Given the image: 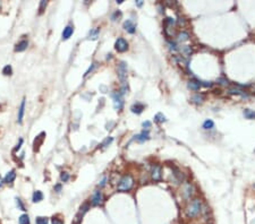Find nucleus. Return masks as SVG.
<instances>
[{"label": "nucleus", "instance_id": "nucleus-44", "mask_svg": "<svg viewBox=\"0 0 255 224\" xmlns=\"http://www.w3.org/2000/svg\"><path fill=\"white\" fill-rule=\"evenodd\" d=\"M74 224H78V222H76V223H74Z\"/></svg>", "mask_w": 255, "mask_h": 224}, {"label": "nucleus", "instance_id": "nucleus-27", "mask_svg": "<svg viewBox=\"0 0 255 224\" xmlns=\"http://www.w3.org/2000/svg\"><path fill=\"white\" fill-rule=\"evenodd\" d=\"M214 127V122L212 121V120H210V119H208V120H205L203 123V128L204 129H212V128Z\"/></svg>", "mask_w": 255, "mask_h": 224}, {"label": "nucleus", "instance_id": "nucleus-38", "mask_svg": "<svg viewBox=\"0 0 255 224\" xmlns=\"http://www.w3.org/2000/svg\"><path fill=\"white\" fill-rule=\"evenodd\" d=\"M150 126H151V122H150V121H145V122H143V127H144V128H145V127L148 128V127H150Z\"/></svg>", "mask_w": 255, "mask_h": 224}, {"label": "nucleus", "instance_id": "nucleus-7", "mask_svg": "<svg viewBox=\"0 0 255 224\" xmlns=\"http://www.w3.org/2000/svg\"><path fill=\"white\" fill-rule=\"evenodd\" d=\"M151 177L154 181H159L162 178V169L160 165H153L152 171H151Z\"/></svg>", "mask_w": 255, "mask_h": 224}, {"label": "nucleus", "instance_id": "nucleus-32", "mask_svg": "<svg viewBox=\"0 0 255 224\" xmlns=\"http://www.w3.org/2000/svg\"><path fill=\"white\" fill-rule=\"evenodd\" d=\"M112 140H113V138H112V137H108L107 139L104 140V142L102 143V146H103V147H107L110 143H112Z\"/></svg>", "mask_w": 255, "mask_h": 224}, {"label": "nucleus", "instance_id": "nucleus-36", "mask_svg": "<svg viewBox=\"0 0 255 224\" xmlns=\"http://www.w3.org/2000/svg\"><path fill=\"white\" fill-rule=\"evenodd\" d=\"M16 200H17V206H18V207H20V209H22V211H25V207H24V205H23V203H22V200H20V199H16Z\"/></svg>", "mask_w": 255, "mask_h": 224}, {"label": "nucleus", "instance_id": "nucleus-28", "mask_svg": "<svg viewBox=\"0 0 255 224\" xmlns=\"http://www.w3.org/2000/svg\"><path fill=\"white\" fill-rule=\"evenodd\" d=\"M49 223V220L46 217H43V216H39L35 219V224H48Z\"/></svg>", "mask_w": 255, "mask_h": 224}, {"label": "nucleus", "instance_id": "nucleus-18", "mask_svg": "<svg viewBox=\"0 0 255 224\" xmlns=\"http://www.w3.org/2000/svg\"><path fill=\"white\" fill-rule=\"evenodd\" d=\"M42 199H43V193H41L40 190H36V191H34V193H33V197H32L33 203H40Z\"/></svg>", "mask_w": 255, "mask_h": 224}, {"label": "nucleus", "instance_id": "nucleus-8", "mask_svg": "<svg viewBox=\"0 0 255 224\" xmlns=\"http://www.w3.org/2000/svg\"><path fill=\"white\" fill-rule=\"evenodd\" d=\"M124 28H125V31H127L128 33L134 34L135 31H136V26H135V24H134L130 19H127L125 23H124Z\"/></svg>", "mask_w": 255, "mask_h": 224}, {"label": "nucleus", "instance_id": "nucleus-20", "mask_svg": "<svg viewBox=\"0 0 255 224\" xmlns=\"http://www.w3.org/2000/svg\"><path fill=\"white\" fill-rule=\"evenodd\" d=\"M178 50L183 53L184 56H190V55H192V49H190V46H180V48H178Z\"/></svg>", "mask_w": 255, "mask_h": 224}, {"label": "nucleus", "instance_id": "nucleus-29", "mask_svg": "<svg viewBox=\"0 0 255 224\" xmlns=\"http://www.w3.org/2000/svg\"><path fill=\"white\" fill-rule=\"evenodd\" d=\"M11 72H13V69H11V66L9 65H7V66L4 67V69H2V74L6 75V76H8V75H11Z\"/></svg>", "mask_w": 255, "mask_h": 224}, {"label": "nucleus", "instance_id": "nucleus-34", "mask_svg": "<svg viewBox=\"0 0 255 224\" xmlns=\"http://www.w3.org/2000/svg\"><path fill=\"white\" fill-rule=\"evenodd\" d=\"M95 67H97V63H95V62H93V63H92V66L90 67V68H88V69H87V71H86V72H85V75H84V76L86 77L87 75H88V74H90V72H92V71H93V69H94V68H95Z\"/></svg>", "mask_w": 255, "mask_h": 224}, {"label": "nucleus", "instance_id": "nucleus-40", "mask_svg": "<svg viewBox=\"0 0 255 224\" xmlns=\"http://www.w3.org/2000/svg\"><path fill=\"white\" fill-rule=\"evenodd\" d=\"M55 190H56L57 193H59V191L61 190V186H60V184H57L56 187H55Z\"/></svg>", "mask_w": 255, "mask_h": 224}, {"label": "nucleus", "instance_id": "nucleus-25", "mask_svg": "<svg viewBox=\"0 0 255 224\" xmlns=\"http://www.w3.org/2000/svg\"><path fill=\"white\" fill-rule=\"evenodd\" d=\"M88 208H90V205H88V203L83 204V205L81 206V211H80V213H78V217L83 216V215H84V214H85L87 211H88Z\"/></svg>", "mask_w": 255, "mask_h": 224}, {"label": "nucleus", "instance_id": "nucleus-22", "mask_svg": "<svg viewBox=\"0 0 255 224\" xmlns=\"http://www.w3.org/2000/svg\"><path fill=\"white\" fill-rule=\"evenodd\" d=\"M177 37H178V41L179 42H186V41H188L189 39V35H188V33L187 32H180L178 35H177Z\"/></svg>", "mask_w": 255, "mask_h": 224}, {"label": "nucleus", "instance_id": "nucleus-39", "mask_svg": "<svg viewBox=\"0 0 255 224\" xmlns=\"http://www.w3.org/2000/svg\"><path fill=\"white\" fill-rule=\"evenodd\" d=\"M106 181H107V178H103V180L101 181V183H99V186H100V187H103V186L106 184Z\"/></svg>", "mask_w": 255, "mask_h": 224}, {"label": "nucleus", "instance_id": "nucleus-14", "mask_svg": "<svg viewBox=\"0 0 255 224\" xmlns=\"http://www.w3.org/2000/svg\"><path fill=\"white\" fill-rule=\"evenodd\" d=\"M130 110H132L133 113H136V114H140V113H142L143 110H144V105L141 104V103H136V104H134L132 105L130 108Z\"/></svg>", "mask_w": 255, "mask_h": 224}, {"label": "nucleus", "instance_id": "nucleus-35", "mask_svg": "<svg viewBox=\"0 0 255 224\" xmlns=\"http://www.w3.org/2000/svg\"><path fill=\"white\" fill-rule=\"evenodd\" d=\"M120 16H122V13L118 10V11H116V13L112 15L111 18H112V20H117V17H120Z\"/></svg>", "mask_w": 255, "mask_h": 224}, {"label": "nucleus", "instance_id": "nucleus-23", "mask_svg": "<svg viewBox=\"0 0 255 224\" xmlns=\"http://www.w3.org/2000/svg\"><path fill=\"white\" fill-rule=\"evenodd\" d=\"M244 117L246 119H255V111L254 110H250V109H246L244 111Z\"/></svg>", "mask_w": 255, "mask_h": 224}, {"label": "nucleus", "instance_id": "nucleus-3", "mask_svg": "<svg viewBox=\"0 0 255 224\" xmlns=\"http://www.w3.org/2000/svg\"><path fill=\"white\" fill-rule=\"evenodd\" d=\"M133 184H134L133 177L130 174H126L120 179V181L118 183V190L119 191H128V190L132 189Z\"/></svg>", "mask_w": 255, "mask_h": 224}, {"label": "nucleus", "instance_id": "nucleus-10", "mask_svg": "<svg viewBox=\"0 0 255 224\" xmlns=\"http://www.w3.org/2000/svg\"><path fill=\"white\" fill-rule=\"evenodd\" d=\"M187 86H188V88H190L192 91H199L200 87L202 86V84H201V81H195V79H192V81H188Z\"/></svg>", "mask_w": 255, "mask_h": 224}, {"label": "nucleus", "instance_id": "nucleus-16", "mask_svg": "<svg viewBox=\"0 0 255 224\" xmlns=\"http://www.w3.org/2000/svg\"><path fill=\"white\" fill-rule=\"evenodd\" d=\"M227 92H228L229 94H237V95H242V96H247L246 93H245L243 90L236 88V87H230V88H228V91Z\"/></svg>", "mask_w": 255, "mask_h": 224}, {"label": "nucleus", "instance_id": "nucleus-21", "mask_svg": "<svg viewBox=\"0 0 255 224\" xmlns=\"http://www.w3.org/2000/svg\"><path fill=\"white\" fill-rule=\"evenodd\" d=\"M99 33H100V30L99 28H93V30L90 31L88 33V39L90 40H97L98 36H99Z\"/></svg>", "mask_w": 255, "mask_h": 224}, {"label": "nucleus", "instance_id": "nucleus-33", "mask_svg": "<svg viewBox=\"0 0 255 224\" xmlns=\"http://www.w3.org/2000/svg\"><path fill=\"white\" fill-rule=\"evenodd\" d=\"M46 7V0H42V1H41V4H40V8H39V9H40V14L43 13V9H44Z\"/></svg>", "mask_w": 255, "mask_h": 224}, {"label": "nucleus", "instance_id": "nucleus-1", "mask_svg": "<svg viewBox=\"0 0 255 224\" xmlns=\"http://www.w3.org/2000/svg\"><path fill=\"white\" fill-rule=\"evenodd\" d=\"M201 209H202V203H201V200L195 198L188 204V206L186 208V215L188 217H195V216H197L200 214Z\"/></svg>", "mask_w": 255, "mask_h": 224}, {"label": "nucleus", "instance_id": "nucleus-6", "mask_svg": "<svg viewBox=\"0 0 255 224\" xmlns=\"http://www.w3.org/2000/svg\"><path fill=\"white\" fill-rule=\"evenodd\" d=\"M102 202H103V195L100 190H95L93 195H92V198H91V203L93 206H99L101 205Z\"/></svg>", "mask_w": 255, "mask_h": 224}, {"label": "nucleus", "instance_id": "nucleus-19", "mask_svg": "<svg viewBox=\"0 0 255 224\" xmlns=\"http://www.w3.org/2000/svg\"><path fill=\"white\" fill-rule=\"evenodd\" d=\"M44 135H46V134L42 132L41 135H39V136L34 139V151H38V149H39L40 145L42 144V140H43V138H44V137H42V136H44Z\"/></svg>", "mask_w": 255, "mask_h": 224}, {"label": "nucleus", "instance_id": "nucleus-31", "mask_svg": "<svg viewBox=\"0 0 255 224\" xmlns=\"http://www.w3.org/2000/svg\"><path fill=\"white\" fill-rule=\"evenodd\" d=\"M60 179H61V181H64V182H67V181L69 180V174H68L67 172H61Z\"/></svg>", "mask_w": 255, "mask_h": 224}, {"label": "nucleus", "instance_id": "nucleus-41", "mask_svg": "<svg viewBox=\"0 0 255 224\" xmlns=\"http://www.w3.org/2000/svg\"><path fill=\"white\" fill-rule=\"evenodd\" d=\"M22 144H23V139H20V144H18V145H17V147L15 148L16 151H17V149H20V145H22Z\"/></svg>", "mask_w": 255, "mask_h": 224}, {"label": "nucleus", "instance_id": "nucleus-4", "mask_svg": "<svg viewBox=\"0 0 255 224\" xmlns=\"http://www.w3.org/2000/svg\"><path fill=\"white\" fill-rule=\"evenodd\" d=\"M112 99H113V107L116 110H122L124 107V99H122V93H113L112 94Z\"/></svg>", "mask_w": 255, "mask_h": 224}, {"label": "nucleus", "instance_id": "nucleus-11", "mask_svg": "<svg viewBox=\"0 0 255 224\" xmlns=\"http://www.w3.org/2000/svg\"><path fill=\"white\" fill-rule=\"evenodd\" d=\"M27 46H28V42L26 40H23L20 41V43H17L15 46V51L16 52H22V51H24L27 49Z\"/></svg>", "mask_w": 255, "mask_h": 224}, {"label": "nucleus", "instance_id": "nucleus-5", "mask_svg": "<svg viewBox=\"0 0 255 224\" xmlns=\"http://www.w3.org/2000/svg\"><path fill=\"white\" fill-rule=\"evenodd\" d=\"M115 48L118 52H125V51L128 50V43L127 41L122 37H119L116 41V44H115Z\"/></svg>", "mask_w": 255, "mask_h": 224}, {"label": "nucleus", "instance_id": "nucleus-37", "mask_svg": "<svg viewBox=\"0 0 255 224\" xmlns=\"http://www.w3.org/2000/svg\"><path fill=\"white\" fill-rule=\"evenodd\" d=\"M52 224H64V223H62L61 220L57 219V217H53V219H52Z\"/></svg>", "mask_w": 255, "mask_h": 224}, {"label": "nucleus", "instance_id": "nucleus-26", "mask_svg": "<svg viewBox=\"0 0 255 224\" xmlns=\"http://www.w3.org/2000/svg\"><path fill=\"white\" fill-rule=\"evenodd\" d=\"M20 224H30V217L27 214H23L20 216V220H18Z\"/></svg>", "mask_w": 255, "mask_h": 224}, {"label": "nucleus", "instance_id": "nucleus-15", "mask_svg": "<svg viewBox=\"0 0 255 224\" xmlns=\"http://www.w3.org/2000/svg\"><path fill=\"white\" fill-rule=\"evenodd\" d=\"M148 138H150V135H148V131L146 130H144V131H142L140 135H137L136 136V140L140 143H143V142H145V140H148Z\"/></svg>", "mask_w": 255, "mask_h": 224}, {"label": "nucleus", "instance_id": "nucleus-12", "mask_svg": "<svg viewBox=\"0 0 255 224\" xmlns=\"http://www.w3.org/2000/svg\"><path fill=\"white\" fill-rule=\"evenodd\" d=\"M192 193H193V187H192V184H189V183L185 184V187H184V189H183L184 197L186 199L189 198V197L192 196Z\"/></svg>", "mask_w": 255, "mask_h": 224}, {"label": "nucleus", "instance_id": "nucleus-30", "mask_svg": "<svg viewBox=\"0 0 255 224\" xmlns=\"http://www.w3.org/2000/svg\"><path fill=\"white\" fill-rule=\"evenodd\" d=\"M154 120L157 122H163V121H166V117L163 116L162 113H158V114L154 117Z\"/></svg>", "mask_w": 255, "mask_h": 224}, {"label": "nucleus", "instance_id": "nucleus-13", "mask_svg": "<svg viewBox=\"0 0 255 224\" xmlns=\"http://www.w3.org/2000/svg\"><path fill=\"white\" fill-rule=\"evenodd\" d=\"M24 111H25V99L22 101V103H20V110H18V119H17V121L20 122V123H22V121H23Z\"/></svg>", "mask_w": 255, "mask_h": 224}, {"label": "nucleus", "instance_id": "nucleus-43", "mask_svg": "<svg viewBox=\"0 0 255 224\" xmlns=\"http://www.w3.org/2000/svg\"><path fill=\"white\" fill-rule=\"evenodd\" d=\"M2 179H1V177H0V187H1V186H2Z\"/></svg>", "mask_w": 255, "mask_h": 224}, {"label": "nucleus", "instance_id": "nucleus-42", "mask_svg": "<svg viewBox=\"0 0 255 224\" xmlns=\"http://www.w3.org/2000/svg\"><path fill=\"white\" fill-rule=\"evenodd\" d=\"M136 4H137L138 7H141V6L143 5V1H141V0H138V1H137V2H136Z\"/></svg>", "mask_w": 255, "mask_h": 224}, {"label": "nucleus", "instance_id": "nucleus-9", "mask_svg": "<svg viewBox=\"0 0 255 224\" xmlns=\"http://www.w3.org/2000/svg\"><path fill=\"white\" fill-rule=\"evenodd\" d=\"M74 33V27L73 26H66L64 28V32H62V40H68Z\"/></svg>", "mask_w": 255, "mask_h": 224}, {"label": "nucleus", "instance_id": "nucleus-24", "mask_svg": "<svg viewBox=\"0 0 255 224\" xmlns=\"http://www.w3.org/2000/svg\"><path fill=\"white\" fill-rule=\"evenodd\" d=\"M192 101L194 103H196V104H201V103H203L204 101V96L202 94H195L193 97H192Z\"/></svg>", "mask_w": 255, "mask_h": 224}, {"label": "nucleus", "instance_id": "nucleus-2", "mask_svg": "<svg viewBox=\"0 0 255 224\" xmlns=\"http://www.w3.org/2000/svg\"><path fill=\"white\" fill-rule=\"evenodd\" d=\"M126 77H127V66L126 63L122 61L119 65H118V78L120 79L122 84V94H124L125 92L127 91V86H126Z\"/></svg>", "mask_w": 255, "mask_h": 224}, {"label": "nucleus", "instance_id": "nucleus-17", "mask_svg": "<svg viewBox=\"0 0 255 224\" xmlns=\"http://www.w3.org/2000/svg\"><path fill=\"white\" fill-rule=\"evenodd\" d=\"M15 178H16V172L13 170V171H10V172H8L6 174L4 181H5L6 183H11L14 180H15Z\"/></svg>", "mask_w": 255, "mask_h": 224}]
</instances>
